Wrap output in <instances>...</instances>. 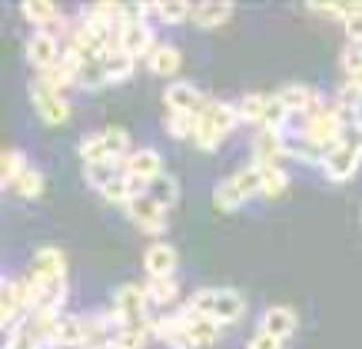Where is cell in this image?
<instances>
[{
	"label": "cell",
	"instance_id": "4",
	"mask_svg": "<svg viewBox=\"0 0 362 349\" xmlns=\"http://www.w3.org/2000/svg\"><path fill=\"white\" fill-rule=\"evenodd\" d=\"M127 217H130L143 233H163L166 229V210L160 207L146 190L136 193V197H130V203H127Z\"/></svg>",
	"mask_w": 362,
	"mask_h": 349
},
{
	"label": "cell",
	"instance_id": "36",
	"mask_svg": "<svg viewBox=\"0 0 362 349\" xmlns=\"http://www.w3.org/2000/svg\"><path fill=\"white\" fill-rule=\"evenodd\" d=\"M342 67L356 87H362V40H349L346 54H342Z\"/></svg>",
	"mask_w": 362,
	"mask_h": 349
},
{
	"label": "cell",
	"instance_id": "11",
	"mask_svg": "<svg viewBox=\"0 0 362 349\" xmlns=\"http://www.w3.org/2000/svg\"><path fill=\"white\" fill-rule=\"evenodd\" d=\"M283 140H286V153L293 156V160H303V164H326V156H329L332 150H326V147H319V143H313L306 137V133L299 130V133H283Z\"/></svg>",
	"mask_w": 362,
	"mask_h": 349
},
{
	"label": "cell",
	"instance_id": "35",
	"mask_svg": "<svg viewBox=\"0 0 362 349\" xmlns=\"http://www.w3.org/2000/svg\"><path fill=\"white\" fill-rule=\"evenodd\" d=\"M259 170H263V197H279V193H286L289 176H286L283 166H259Z\"/></svg>",
	"mask_w": 362,
	"mask_h": 349
},
{
	"label": "cell",
	"instance_id": "29",
	"mask_svg": "<svg viewBox=\"0 0 362 349\" xmlns=\"http://www.w3.org/2000/svg\"><path fill=\"white\" fill-rule=\"evenodd\" d=\"M289 117H293V113H289V110L283 107V100L273 93V97L266 100V110H263V120H259V127H263V130H273V133H283V127H286V120H289Z\"/></svg>",
	"mask_w": 362,
	"mask_h": 349
},
{
	"label": "cell",
	"instance_id": "14",
	"mask_svg": "<svg viewBox=\"0 0 362 349\" xmlns=\"http://www.w3.org/2000/svg\"><path fill=\"white\" fill-rule=\"evenodd\" d=\"M296 326H299V319H296V313H293L289 306H269V309L263 313V323H259V329L273 333V336L283 339V343L296 333Z\"/></svg>",
	"mask_w": 362,
	"mask_h": 349
},
{
	"label": "cell",
	"instance_id": "42",
	"mask_svg": "<svg viewBox=\"0 0 362 349\" xmlns=\"http://www.w3.org/2000/svg\"><path fill=\"white\" fill-rule=\"evenodd\" d=\"M309 11H313V13H326V17L342 21V17H346V4H309Z\"/></svg>",
	"mask_w": 362,
	"mask_h": 349
},
{
	"label": "cell",
	"instance_id": "10",
	"mask_svg": "<svg viewBox=\"0 0 362 349\" xmlns=\"http://www.w3.org/2000/svg\"><path fill=\"white\" fill-rule=\"evenodd\" d=\"M123 170L127 176L133 180H143V183H150L153 176L163 173V160H160V153L153 147H140V150H133L127 160H123Z\"/></svg>",
	"mask_w": 362,
	"mask_h": 349
},
{
	"label": "cell",
	"instance_id": "40",
	"mask_svg": "<svg viewBox=\"0 0 362 349\" xmlns=\"http://www.w3.org/2000/svg\"><path fill=\"white\" fill-rule=\"evenodd\" d=\"M342 27H346V37H349V40H362V4H346Z\"/></svg>",
	"mask_w": 362,
	"mask_h": 349
},
{
	"label": "cell",
	"instance_id": "28",
	"mask_svg": "<svg viewBox=\"0 0 362 349\" xmlns=\"http://www.w3.org/2000/svg\"><path fill=\"white\" fill-rule=\"evenodd\" d=\"M199 127L197 113H166V133L176 140H193Z\"/></svg>",
	"mask_w": 362,
	"mask_h": 349
},
{
	"label": "cell",
	"instance_id": "20",
	"mask_svg": "<svg viewBox=\"0 0 362 349\" xmlns=\"http://www.w3.org/2000/svg\"><path fill=\"white\" fill-rule=\"evenodd\" d=\"M21 13L37 27V30H50V27L60 21V13H57V7L50 0H27L21 7Z\"/></svg>",
	"mask_w": 362,
	"mask_h": 349
},
{
	"label": "cell",
	"instance_id": "30",
	"mask_svg": "<svg viewBox=\"0 0 362 349\" xmlns=\"http://www.w3.org/2000/svg\"><path fill=\"white\" fill-rule=\"evenodd\" d=\"M176 293H180V286H176L173 276H150V280H146L150 303H173Z\"/></svg>",
	"mask_w": 362,
	"mask_h": 349
},
{
	"label": "cell",
	"instance_id": "38",
	"mask_svg": "<svg viewBox=\"0 0 362 349\" xmlns=\"http://www.w3.org/2000/svg\"><path fill=\"white\" fill-rule=\"evenodd\" d=\"M336 107L349 110V113H359V107H362V87H356L352 80H346V84L336 90Z\"/></svg>",
	"mask_w": 362,
	"mask_h": 349
},
{
	"label": "cell",
	"instance_id": "19",
	"mask_svg": "<svg viewBox=\"0 0 362 349\" xmlns=\"http://www.w3.org/2000/svg\"><path fill=\"white\" fill-rule=\"evenodd\" d=\"M180 319L187 323V329L193 333V339H197V346H213L216 339H220V323L209 316H189V313H180Z\"/></svg>",
	"mask_w": 362,
	"mask_h": 349
},
{
	"label": "cell",
	"instance_id": "21",
	"mask_svg": "<svg viewBox=\"0 0 362 349\" xmlns=\"http://www.w3.org/2000/svg\"><path fill=\"white\" fill-rule=\"evenodd\" d=\"M83 329H87V316H60L54 346H83Z\"/></svg>",
	"mask_w": 362,
	"mask_h": 349
},
{
	"label": "cell",
	"instance_id": "32",
	"mask_svg": "<svg viewBox=\"0 0 362 349\" xmlns=\"http://www.w3.org/2000/svg\"><path fill=\"white\" fill-rule=\"evenodd\" d=\"M266 100H269L266 93H246V97H240V103H236V113H240V120L259 123V120H263Z\"/></svg>",
	"mask_w": 362,
	"mask_h": 349
},
{
	"label": "cell",
	"instance_id": "27",
	"mask_svg": "<svg viewBox=\"0 0 362 349\" xmlns=\"http://www.w3.org/2000/svg\"><path fill=\"white\" fill-rule=\"evenodd\" d=\"M213 203H216L220 210H226V213H233L236 207H243V203H246V193L236 186V180H233V176H226V180H220V186L213 190Z\"/></svg>",
	"mask_w": 362,
	"mask_h": 349
},
{
	"label": "cell",
	"instance_id": "6",
	"mask_svg": "<svg viewBox=\"0 0 362 349\" xmlns=\"http://www.w3.org/2000/svg\"><path fill=\"white\" fill-rule=\"evenodd\" d=\"M362 164V150L356 147V143H349V140H342L336 150L326 156V164H322V173L329 176V180H349L352 173H356V166Z\"/></svg>",
	"mask_w": 362,
	"mask_h": 349
},
{
	"label": "cell",
	"instance_id": "16",
	"mask_svg": "<svg viewBox=\"0 0 362 349\" xmlns=\"http://www.w3.org/2000/svg\"><path fill=\"white\" fill-rule=\"evenodd\" d=\"M276 97L283 100V107L289 110V113H299V117H303L319 100V93L313 87H306V84H286L283 90H276Z\"/></svg>",
	"mask_w": 362,
	"mask_h": 349
},
{
	"label": "cell",
	"instance_id": "41",
	"mask_svg": "<svg viewBox=\"0 0 362 349\" xmlns=\"http://www.w3.org/2000/svg\"><path fill=\"white\" fill-rule=\"evenodd\" d=\"M246 349H283V339H276L273 333L259 329V333H252L250 336V346Z\"/></svg>",
	"mask_w": 362,
	"mask_h": 349
},
{
	"label": "cell",
	"instance_id": "17",
	"mask_svg": "<svg viewBox=\"0 0 362 349\" xmlns=\"http://www.w3.org/2000/svg\"><path fill=\"white\" fill-rule=\"evenodd\" d=\"M127 170H123V160H103V164H83V180H87L90 186H97L100 193L107 190V186L117 180V176H123Z\"/></svg>",
	"mask_w": 362,
	"mask_h": 349
},
{
	"label": "cell",
	"instance_id": "33",
	"mask_svg": "<svg viewBox=\"0 0 362 349\" xmlns=\"http://www.w3.org/2000/svg\"><path fill=\"white\" fill-rule=\"evenodd\" d=\"M150 336V326H117L113 349H143Z\"/></svg>",
	"mask_w": 362,
	"mask_h": 349
},
{
	"label": "cell",
	"instance_id": "24",
	"mask_svg": "<svg viewBox=\"0 0 362 349\" xmlns=\"http://www.w3.org/2000/svg\"><path fill=\"white\" fill-rule=\"evenodd\" d=\"M230 17H233V4H199V7H193L189 21H197V27H220Z\"/></svg>",
	"mask_w": 362,
	"mask_h": 349
},
{
	"label": "cell",
	"instance_id": "8",
	"mask_svg": "<svg viewBox=\"0 0 362 349\" xmlns=\"http://www.w3.org/2000/svg\"><path fill=\"white\" fill-rule=\"evenodd\" d=\"M120 47L130 57H150V50L156 47L150 23L143 21V17H133V21H127L120 27Z\"/></svg>",
	"mask_w": 362,
	"mask_h": 349
},
{
	"label": "cell",
	"instance_id": "23",
	"mask_svg": "<svg viewBox=\"0 0 362 349\" xmlns=\"http://www.w3.org/2000/svg\"><path fill=\"white\" fill-rule=\"evenodd\" d=\"M133 64H136V57H130L127 50H107V54H103V67H107V84L127 80V76L133 74Z\"/></svg>",
	"mask_w": 362,
	"mask_h": 349
},
{
	"label": "cell",
	"instance_id": "13",
	"mask_svg": "<svg viewBox=\"0 0 362 349\" xmlns=\"http://www.w3.org/2000/svg\"><path fill=\"white\" fill-rule=\"evenodd\" d=\"M143 266H146V273L150 276H173L176 270V250L170 246V243L156 240L146 246V253H143Z\"/></svg>",
	"mask_w": 362,
	"mask_h": 349
},
{
	"label": "cell",
	"instance_id": "15",
	"mask_svg": "<svg viewBox=\"0 0 362 349\" xmlns=\"http://www.w3.org/2000/svg\"><path fill=\"white\" fill-rule=\"evenodd\" d=\"M246 313V299L236 290H216V309H213V319L220 326H230Z\"/></svg>",
	"mask_w": 362,
	"mask_h": 349
},
{
	"label": "cell",
	"instance_id": "18",
	"mask_svg": "<svg viewBox=\"0 0 362 349\" xmlns=\"http://www.w3.org/2000/svg\"><path fill=\"white\" fill-rule=\"evenodd\" d=\"M146 64H150V70L156 76H173L180 70V50L173 44H156L150 50V57H146Z\"/></svg>",
	"mask_w": 362,
	"mask_h": 349
},
{
	"label": "cell",
	"instance_id": "34",
	"mask_svg": "<svg viewBox=\"0 0 362 349\" xmlns=\"http://www.w3.org/2000/svg\"><path fill=\"white\" fill-rule=\"evenodd\" d=\"M100 84H107V67H103V57L87 60V64L77 67V87H100Z\"/></svg>",
	"mask_w": 362,
	"mask_h": 349
},
{
	"label": "cell",
	"instance_id": "1",
	"mask_svg": "<svg viewBox=\"0 0 362 349\" xmlns=\"http://www.w3.org/2000/svg\"><path fill=\"white\" fill-rule=\"evenodd\" d=\"M27 283L37 290V299L40 306L37 309H60L66 296V260L57 246H44L37 250L30 263V273H27Z\"/></svg>",
	"mask_w": 362,
	"mask_h": 349
},
{
	"label": "cell",
	"instance_id": "12",
	"mask_svg": "<svg viewBox=\"0 0 362 349\" xmlns=\"http://www.w3.org/2000/svg\"><path fill=\"white\" fill-rule=\"evenodd\" d=\"M252 150H256V164L259 166H283V160H289L283 133H273V130L259 133L256 143H252Z\"/></svg>",
	"mask_w": 362,
	"mask_h": 349
},
{
	"label": "cell",
	"instance_id": "2",
	"mask_svg": "<svg viewBox=\"0 0 362 349\" xmlns=\"http://www.w3.org/2000/svg\"><path fill=\"white\" fill-rule=\"evenodd\" d=\"M240 123V113H236V103H223V100H206L203 110H199V127H197V143L199 150H216L226 137L233 133V127Z\"/></svg>",
	"mask_w": 362,
	"mask_h": 349
},
{
	"label": "cell",
	"instance_id": "26",
	"mask_svg": "<svg viewBox=\"0 0 362 349\" xmlns=\"http://www.w3.org/2000/svg\"><path fill=\"white\" fill-rule=\"evenodd\" d=\"M13 193H21V197H40L44 193V173L37 170V166H23L21 173L13 176V183H11Z\"/></svg>",
	"mask_w": 362,
	"mask_h": 349
},
{
	"label": "cell",
	"instance_id": "9",
	"mask_svg": "<svg viewBox=\"0 0 362 349\" xmlns=\"http://www.w3.org/2000/svg\"><path fill=\"white\" fill-rule=\"evenodd\" d=\"M163 100H166V107H170V113H197V117H199V110H203V103H206V97L193 84H187V80H173L163 90Z\"/></svg>",
	"mask_w": 362,
	"mask_h": 349
},
{
	"label": "cell",
	"instance_id": "5",
	"mask_svg": "<svg viewBox=\"0 0 362 349\" xmlns=\"http://www.w3.org/2000/svg\"><path fill=\"white\" fill-rule=\"evenodd\" d=\"M30 100H33V107H37V113H40V120H47V123H64L70 117L66 97L60 90L47 87L44 80H33L30 84Z\"/></svg>",
	"mask_w": 362,
	"mask_h": 349
},
{
	"label": "cell",
	"instance_id": "7",
	"mask_svg": "<svg viewBox=\"0 0 362 349\" xmlns=\"http://www.w3.org/2000/svg\"><path fill=\"white\" fill-rule=\"evenodd\" d=\"M27 57H30L33 67H40V74L50 70L54 64H60V40H57V33L50 30H33L30 40H27Z\"/></svg>",
	"mask_w": 362,
	"mask_h": 349
},
{
	"label": "cell",
	"instance_id": "37",
	"mask_svg": "<svg viewBox=\"0 0 362 349\" xmlns=\"http://www.w3.org/2000/svg\"><path fill=\"white\" fill-rule=\"evenodd\" d=\"M4 349H44V343H40V339L33 336L30 329L21 323L17 329H11V333H7V339H4Z\"/></svg>",
	"mask_w": 362,
	"mask_h": 349
},
{
	"label": "cell",
	"instance_id": "25",
	"mask_svg": "<svg viewBox=\"0 0 362 349\" xmlns=\"http://www.w3.org/2000/svg\"><path fill=\"white\" fill-rule=\"evenodd\" d=\"M143 17H160V21L166 23H180L187 21V17H193V7L189 4H143Z\"/></svg>",
	"mask_w": 362,
	"mask_h": 349
},
{
	"label": "cell",
	"instance_id": "3",
	"mask_svg": "<svg viewBox=\"0 0 362 349\" xmlns=\"http://www.w3.org/2000/svg\"><path fill=\"white\" fill-rule=\"evenodd\" d=\"M146 306H150L146 286H136V283L120 286L117 296H113V316H117V326H150Z\"/></svg>",
	"mask_w": 362,
	"mask_h": 349
},
{
	"label": "cell",
	"instance_id": "31",
	"mask_svg": "<svg viewBox=\"0 0 362 349\" xmlns=\"http://www.w3.org/2000/svg\"><path fill=\"white\" fill-rule=\"evenodd\" d=\"M233 180H236V186H240L243 193H246V200L256 197V193H263V170H259L256 164L236 170V173H233Z\"/></svg>",
	"mask_w": 362,
	"mask_h": 349
},
{
	"label": "cell",
	"instance_id": "39",
	"mask_svg": "<svg viewBox=\"0 0 362 349\" xmlns=\"http://www.w3.org/2000/svg\"><path fill=\"white\" fill-rule=\"evenodd\" d=\"M23 166H27V160H23L21 150H4V173H0V180H4V186H7V190H11L13 176L21 173Z\"/></svg>",
	"mask_w": 362,
	"mask_h": 349
},
{
	"label": "cell",
	"instance_id": "22",
	"mask_svg": "<svg viewBox=\"0 0 362 349\" xmlns=\"http://www.w3.org/2000/svg\"><path fill=\"white\" fill-rule=\"evenodd\" d=\"M146 193L160 203L163 210H170L180 200V186H176V180L170 173H160V176H153L150 183H146Z\"/></svg>",
	"mask_w": 362,
	"mask_h": 349
}]
</instances>
